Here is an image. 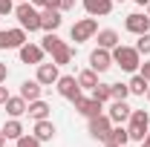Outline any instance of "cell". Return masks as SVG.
<instances>
[{
	"instance_id": "cell-40",
	"label": "cell",
	"mask_w": 150,
	"mask_h": 147,
	"mask_svg": "<svg viewBox=\"0 0 150 147\" xmlns=\"http://www.w3.org/2000/svg\"><path fill=\"white\" fill-rule=\"evenodd\" d=\"M104 147H118V144H112V141H104Z\"/></svg>"
},
{
	"instance_id": "cell-1",
	"label": "cell",
	"mask_w": 150,
	"mask_h": 147,
	"mask_svg": "<svg viewBox=\"0 0 150 147\" xmlns=\"http://www.w3.org/2000/svg\"><path fill=\"white\" fill-rule=\"evenodd\" d=\"M40 46H43V52L52 55V61H55L58 66H67V64L72 61V46H69L67 40H61L58 32H46L43 40H40Z\"/></svg>"
},
{
	"instance_id": "cell-21",
	"label": "cell",
	"mask_w": 150,
	"mask_h": 147,
	"mask_svg": "<svg viewBox=\"0 0 150 147\" xmlns=\"http://www.w3.org/2000/svg\"><path fill=\"white\" fill-rule=\"evenodd\" d=\"M127 87H130V95H147L150 81H147V78H144L142 72H133V78L127 81Z\"/></svg>"
},
{
	"instance_id": "cell-25",
	"label": "cell",
	"mask_w": 150,
	"mask_h": 147,
	"mask_svg": "<svg viewBox=\"0 0 150 147\" xmlns=\"http://www.w3.org/2000/svg\"><path fill=\"white\" fill-rule=\"evenodd\" d=\"M110 141H112V144H118V147H127V141H130L127 127H124V124H112V130H110Z\"/></svg>"
},
{
	"instance_id": "cell-43",
	"label": "cell",
	"mask_w": 150,
	"mask_h": 147,
	"mask_svg": "<svg viewBox=\"0 0 150 147\" xmlns=\"http://www.w3.org/2000/svg\"><path fill=\"white\" fill-rule=\"evenodd\" d=\"M147 101H150V90H147Z\"/></svg>"
},
{
	"instance_id": "cell-42",
	"label": "cell",
	"mask_w": 150,
	"mask_h": 147,
	"mask_svg": "<svg viewBox=\"0 0 150 147\" xmlns=\"http://www.w3.org/2000/svg\"><path fill=\"white\" fill-rule=\"evenodd\" d=\"M112 3H127V0H112Z\"/></svg>"
},
{
	"instance_id": "cell-33",
	"label": "cell",
	"mask_w": 150,
	"mask_h": 147,
	"mask_svg": "<svg viewBox=\"0 0 150 147\" xmlns=\"http://www.w3.org/2000/svg\"><path fill=\"white\" fill-rule=\"evenodd\" d=\"M139 72H142V75H144V78H147V81H150V61H144V64L139 66Z\"/></svg>"
},
{
	"instance_id": "cell-15",
	"label": "cell",
	"mask_w": 150,
	"mask_h": 147,
	"mask_svg": "<svg viewBox=\"0 0 150 147\" xmlns=\"http://www.w3.org/2000/svg\"><path fill=\"white\" fill-rule=\"evenodd\" d=\"M112 0H84V12L90 15V18H107L112 12Z\"/></svg>"
},
{
	"instance_id": "cell-7",
	"label": "cell",
	"mask_w": 150,
	"mask_h": 147,
	"mask_svg": "<svg viewBox=\"0 0 150 147\" xmlns=\"http://www.w3.org/2000/svg\"><path fill=\"white\" fill-rule=\"evenodd\" d=\"M55 90L61 98H67V101H75V98H81L84 90H81V84H78V78L75 75H61L55 81Z\"/></svg>"
},
{
	"instance_id": "cell-44",
	"label": "cell",
	"mask_w": 150,
	"mask_h": 147,
	"mask_svg": "<svg viewBox=\"0 0 150 147\" xmlns=\"http://www.w3.org/2000/svg\"><path fill=\"white\" fill-rule=\"evenodd\" d=\"M15 3H23V0H15Z\"/></svg>"
},
{
	"instance_id": "cell-31",
	"label": "cell",
	"mask_w": 150,
	"mask_h": 147,
	"mask_svg": "<svg viewBox=\"0 0 150 147\" xmlns=\"http://www.w3.org/2000/svg\"><path fill=\"white\" fill-rule=\"evenodd\" d=\"M58 9L61 12H69V9H75V0H58Z\"/></svg>"
},
{
	"instance_id": "cell-28",
	"label": "cell",
	"mask_w": 150,
	"mask_h": 147,
	"mask_svg": "<svg viewBox=\"0 0 150 147\" xmlns=\"http://www.w3.org/2000/svg\"><path fill=\"white\" fill-rule=\"evenodd\" d=\"M136 49H139V55H150V32L139 35V40H136Z\"/></svg>"
},
{
	"instance_id": "cell-3",
	"label": "cell",
	"mask_w": 150,
	"mask_h": 147,
	"mask_svg": "<svg viewBox=\"0 0 150 147\" xmlns=\"http://www.w3.org/2000/svg\"><path fill=\"white\" fill-rule=\"evenodd\" d=\"M15 18H18V26L26 29V32H40V12L38 6H32L29 0H23L15 6Z\"/></svg>"
},
{
	"instance_id": "cell-11",
	"label": "cell",
	"mask_w": 150,
	"mask_h": 147,
	"mask_svg": "<svg viewBox=\"0 0 150 147\" xmlns=\"http://www.w3.org/2000/svg\"><path fill=\"white\" fill-rule=\"evenodd\" d=\"M75 112L78 115H84V118H93V115H98V112H104V104L101 101H95L93 95L87 98V95H81V98H75Z\"/></svg>"
},
{
	"instance_id": "cell-45",
	"label": "cell",
	"mask_w": 150,
	"mask_h": 147,
	"mask_svg": "<svg viewBox=\"0 0 150 147\" xmlns=\"http://www.w3.org/2000/svg\"><path fill=\"white\" fill-rule=\"evenodd\" d=\"M147 133H150V130H147Z\"/></svg>"
},
{
	"instance_id": "cell-39",
	"label": "cell",
	"mask_w": 150,
	"mask_h": 147,
	"mask_svg": "<svg viewBox=\"0 0 150 147\" xmlns=\"http://www.w3.org/2000/svg\"><path fill=\"white\" fill-rule=\"evenodd\" d=\"M136 3H139V6H147V3H150V0H136Z\"/></svg>"
},
{
	"instance_id": "cell-37",
	"label": "cell",
	"mask_w": 150,
	"mask_h": 147,
	"mask_svg": "<svg viewBox=\"0 0 150 147\" xmlns=\"http://www.w3.org/2000/svg\"><path fill=\"white\" fill-rule=\"evenodd\" d=\"M6 141H9V139L3 136V127H0V147H6Z\"/></svg>"
},
{
	"instance_id": "cell-24",
	"label": "cell",
	"mask_w": 150,
	"mask_h": 147,
	"mask_svg": "<svg viewBox=\"0 0 150 147\" xmlns=\"http://www.w3.org/2000/svg\"><path fill=\"white\" fill-rule=\"evenodd\" d=\"M40 90H43V87L38 84V78H35V81H23V84H20V95H23L26 101H38V98H40Z\"/></svg>"
},
{
	"instance_id": "cell-19",
	"label": "cell",
	"mask_w": 150,
	"mask_h": 147,
	"mask_svg": "<svg viewBox=\"0 0 150 147\" xmlns=\"http://www.w3.org/2000/svg\"><path fill=\"white\" fill-rule=\"evenodd\" d=\"M55 133H58V130H55V124H52L49 118H40V121H35V133H32V136L40 139V141H52Z\"/></svg>"
},
{
	"instance_id": "cell-27",
	"label": "cell",
	"mask_w": 150,
	"mask_h": 147,
	"mask_svg": "<svg viewBox=\"0 0 150 147\" xmlns=\"http://www.w3.org/2000/svg\"><path fill=\"white\" fill-rule=\"evenodd\" d=\"M110 90H112V101H127L130 98V87L121 84V81L118 84H110Z\"/></svg>"
},
{
	"instance_id": "cell-36",
	"label": "cell",
	"mask_w": 150,
	"mask_h": 147,
	"mask_svg": "<svg viewBox=\"0 0 150 147\" xmlns=\"http://www.w3.org/2000/svg\"><path fill=\"white\" fill-rule=\"evenodd\" d=\"M29 3H32V6H40V9L46 6V0H29Z\"/></svg>"
},
{
	"instance_id": "cell-34",
	"label": "cell",
	"mask_w": 150,
	"mask_h": 147,
	"mask_svg": "<svg viewBox=\"0 0 150 147\" xmlns=\"http://www.w3.org/2000/svg\"><path fill=\"white\" fill-rule=\"evenodd\" d=\"M6 101H9V90H6V87H3V84H0V107H3V104H6Z\"/></svg>"
},
{
	"instance_id": "cell-13",
	"label": "cell",
	"mask_w": 150,
	"mask_h": 147,
	"mask_svg": "<svg viewBox=\"0 0 150 147\" xmlns=\"http://www.w3.org/2000/svg\"><path fill=\"white\" fill-rule=\"evenodd\" d=\"M64 23V12L61 9H43L40 12V29L43 32H58Z\"/></svg>"
},
{
	"instance_id": "cell-38",
	"label": "cell",
	"mask_w": 150,
	"mask_h": 147,
	"mask_svg": "<svg viewBox=\"0 0 150 147\" xmlns=\"http://www.w3.org/2000/svg\"><path fill=\"white\" fill-rule=\"evenodd\" d=\"M142 147H150V133L144 136V141H142Z\"/></svg>"
},
{
	"instance_id": "cell-2",
	"label": "cell",
	"mask_w": 150,
	"mask_h": 147,
	"mask_svg": "<svg viewBox=\"0 0 150 147\" xmlns=\"http://www.w3.org/2000/svg\"><path fill=\"white\" fill-rule=\"evenodd\" d=\"M112 52V66H118L121 72H139V66H142V55H139V49L136 46H115V49H110Z\"/></svg>"
},
{
	"instance_id": "cell-20",
	"label": "cell",
	"mask_w": 150,
	"mask_h": 147,
	"mask_svg": "<svg viewBox=\"0 0 150 147\" xmlns=\"http://www.w3.org/2000/svg\"><path fill=\"white\" fill-rule=\"evenodd\" d=\"M49 112H52V107H49L43 98H38V101H29L26 115H29V118H35V121H40V118H49Z\"/></svg>"
},
{
	"instance_id": "cell-9",
	"label": "cell",
	"mask_w": 150,
	"mask_h": 147,
	"mask_svg": "<svg viewBox=\"0 0 150 147\" xmlns=\"http://www.w3.org/2000/svg\"><path fill=\"white\" fill-rule=\"evenodd\" d=\"M124 29L130 32V35H144V32H150V18L147 12H133V15H127L124 18Z\"/></svg>"
},
{
	"instance_id": "cell-14",
	"label": "cell",
	"mask_w": 150,
	"mask_h": 147,
	"mask_svg": "<svg viewBox=\"0 0 150 147\" xmlns=\"http://www.w3.org/2000/svg\"><path fill=\"white\" fill-rule=\"evenodd\" d=\"M38 84L40 87H52L58 78H61V72H58V64L52 61V64H38Z\"/></svg>"
},
{
	"instance_id": "cell-29",
	"label": "cell",
	"mask_w": 150,
	"mask_h": 147,
	"mask_svg": "<svg viewBox=\"0 0 150 147\" xmlns=\"http://www.w3.org/2000/svg\"><path fill=\"white\" fill-rule=\"evenodd\" d=\"M15 144H18V147H40L43 141H40V139H35V136H26V133H23Z\"/></svg>"
},
{
	"instance_id": "cell-41",
	"label": "cell",
	"mask_w": 150,
	"mask_h": 147,
	"mask_svg": "<svg viewBox=\"0 0 150 147\" xmlns=\"http://www.w3.org/2000/svg\"><path fill=\"white\" fill-rule=\"evenodd\" d=\"M144 9H147V18H150V3H147V6H144Z\"/></svg>"
},
{
	"instance_id": "cell-30",
	"label": "cell",
	"mask_w": 150,
	"mask_h": 147,
	"mask_svg": "<svg viewBox=\"0 0 150 147\" xmlns=\"http://www.w3.org/2000/svg\"><path fill=\"white\" fill-rule=\"evenodd\" d=\"M15 0H0V18H9V15H15Z\"/></svg>"
},
{
	"instance_id": "cell-8",
	"label": "cell",
	"mask_w": 150,
	"mask_h": 147,
	"mask_svg": "<svg viewBox=\"0 0 150 147\" xmlns=\"http://www.w3.org/2000/svg\"><path fill=\"white\" fill-rule=\"evenodd\" d=\"M29 40L26 29H0V49H20L23 43Z\"/></svg>"
},
{
	"instance_id": "cell-10",
	"label": "cell",
	"mask_w": 150,
	"mask_h": 147,
	"mask_svg": "<svg viewBox=\"0 0 150 147\" xmlns=\"http://www.w3.org/2000/svg\"><path fill=\"white\" fill-rule=\"evenodd\" d=\"M110 66H112V52H110V49L95 46L93 52H90V69H95L98 75H104Z\"/></svg>"
},
{
	"instance_id": "cell-26",
	"label": "cell",
	"mask_w": 150,
	"mask_h": 147,
	"mask_svg": "<svg viewBox=\"0 0 150 147\" xmlns=\"http://www.w3.org/2000/svg\"><path fill=\"white\" fill-rule=\"evenodd\" d=\"M93 98L95 101H101V104H110L112 101V90H110V84H98L93 90Z\"/></svg>"
},
{
	"instance_id": "cell-18",
	"label": "cell",
	"mask_w": 150,
	"mask_h": 147,
	"mask_svg": "<svg viewBox=\"0 0 150 147\" xmlns=\"http://www.w3.org/2000/svg\"><path fill=\"white\" fill-rule=\"evenodd\" d=\"M95 40H98L101 49H115V46L121 43V37H118L115 29H98V32H95Z\"/></svg>"
},
{
	"instance_id": "cell-22",
	"label": "cell",
	"mask_w": 150,
	"mask_h": 147,
	"mask_svg": "<svg viewBox=\"0 0 150 147\" xmlns=\"http://www.w3.org/2000/svg\"><path fill=\"white\" fill-rule=\"evenodd\" d=\"M23 133H26V130H23V124H20V118H9V121L3 124V136H6L9 141H18Z\"/></svg>"
},
{
	"instance_id": "cell-16",
	"label": "cell",
	"mask_w": 150,
	"mask_h": 147,
	"mask_svg": "<svg viewBox=\"0 0 150 147\" xmlns=\"http://www.w3.org/2000/svg\"><path fill=\"white\" fill-rule=\"evenodd\" d=\"M133 107L127 104V101H110V110H107V115H110L112 124H124L127 118H130Z\"/></svg>"
},
{
	"instance_id": "cell-4",
	"label": "cell",
	"mask_w": 150,
	"mask_h": 147,
	"mask_svg": "<svg viewBox=\"0 0 150 147\" xmlns=\"http://www.w3.org/2000/svg\"><path fill=\"white\" fill-rule=\"evenodd\" d=\"M150 130V115L147 110H133L130 118H127V133H130V141H144Z\"/></svg>"
},
{
	"instance_id": "cell-23",
	"label": "cell",
	"mask_w": 150,
	"mask_h": 147,
	"mask_svg": "<svg viewBox=\"0 0 150 147\" xmlns=\"http://www.w3.org/2000/svg\"><path fill=\"white\" fill-rule=\"evenodd\" d=\"M75 78H78L81 90H90V92H93L95 87H98V72H95V69H81Z\"/></svg>"
},
{
	"instance_id": "cell-35",
	"label": "cell",
	"mask_w": 150,
	"mask_h": 147,
	"mask_svg": "<svg viewBox=\"0 0 150 147\" xmlns=\"http://www.w3.org/2000/svg\"><path fill=\"white\" fill-rule=\"evenodd\" d=\"M43 9H58V0H46V6Z\"/></svg>"
},
{
	"instance_id": "cell-5",
	"label": "cell",
	"mask_w": 150,
	"mask_h": 147,
	"mask_svg": "<svg viewBox=\"0 0 150 147\" xmlns=\"http://www.w3.org/2000/svg\"><path fill=\"white\" fill-rule=\"evenodd\" d=\"M95 32H98V20L95 18H81L72 23V29H69V37H72L75 43H87V40H93Z\"/></svg>"
},
{
	"instance_id": "cell-12",
	"label": "cell",
	"mask_w": 150,
	"mask_h": 147,
	"mask_svg": "<svg viewBox=\"0 0 150 147\" xmlns=\"http://www.w3.org/2000/svg\"><path fill=\"white\" fill-rule=\"evenodd\" d=\"M18 55H20L23 64H35V66H38V64H43V55H46V52H43L40 43H29V40H26V43L18 49Z\"/></svg>"
},
{
	"instance_id": "cell-32",
	"label": "cell",
	"mask_w": 150,
	"mask_h": 147,
	"mask_svg": "<svg viewBox=\"0 0 150 147\" xmlns=\"http://www.w3.org/2000/svg\"><path fill=\"white\" fill-rule=\"evenodd\" d=\"M6 78H9V66L0 61V84H6Z\"/></svg>"
},
{
	"instance_id": "cell-17",
	"label": "cell",
	"mask_w": 150,
	"mask_h": 147,
	"mask_svg": "<svg viewBox=\"0 0 150 147\" xmlns=\"http://www.w3.org/2000/svg\"><path fill=\"white\" fill-rule=\"evenodd\" d=\"M3 107H6V115L9 118H20V115H26V110H29V101L23 95H9V101Z\"/></svg>"
},
{
	"instance_id": "cell-6",
	"label": "cell",
	"mask_w": 150,
	"mask_h": 147,
	"mask_svg": "<svg viewBox=\"0 0 150 147\" xmlns=\"http://www.w3.org/2000/svg\"><path fill=\"white\" fill-rule=\"evenodd\" d=\"M90 121V136H93L95 141H110V130H112V121L107 112H98V115H93V118H87Z\"/></svg>"
}]
</instances>
